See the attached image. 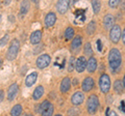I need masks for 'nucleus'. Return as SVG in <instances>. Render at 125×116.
Segmentation results:
<instances>
[{
  "label": "nucleus",
  "mask_w": 125,
  "mask_h": 116,
  "mask_svg": "<svg viewBox=\"0 0 125 116\" xmlns=\"http://www.w3.org/2000/svg\"><path fill=\"white\" fill-rule=\"evenodd\" d=\"M108 63L111 69L114 72L120 67L121 63H122V56H121V52L118 49H111V51L108 53Z\"/></svg>",
  "instance_id": "1"
},
{
  "label": "nucleus",
  "mask_w": 125,
  "mask_h": 116,
  "mask_svg": "<svg viewBox=\"0 0 125 116\" xmlns=\"http://www.w3.org/2000/svg\"><path fill=\"white\" fill-rule=\"evenodd\" d=\"M19 50H20V41H19L17 38L11 41L9 49H7V52H6V59L7 60H15L16 57H17L18 53H19Z\"/></svg>",
  "instance_id": "2"
},
{
  "label": "nucleus",
  "mask_w": 125,
  "mask_h": 116,
  "mask_svg": "<svg viewBox=\"0 0 125 116\" xmlns=\"http://www.w3.org/2000/svg\"><path fill=\"white\" fill-rule=\"evenodd\" d=\"M99 107V99L96 94H92L89 96L87 102V110L90 114H95Z\"/></svg>",
  "instance_id": "3"
},
{
  "label": "nucleus",
  "mask_w": 125,
  "mask_h": 116,
  "mask_svg": "<svg viewBox=\"0 0 125 116\" xmlns=\"http://www.w3.org/2000/svg\"><path fill=\"white\" fill-rule=\"evenodd\" d=\"M111 79H109L108 75L106 74H102L99 78V87L101 92L103 93H107L111 89Z\"/></svg>",
  "instance_id": "4"
},
{
  "label": "nucleus",
  "mask_w": 125,
  "mask_h": 116,
  "mask_svg": "<svg viewBox=\"0 0 125 116\" xmlns=\"http://www.w3.org/2000/svg\"><path fill=\"white\" fill-rule=\"evenodd\" d=\"M39 112L44 115V116H50L53 114L54 112V108H53V105L51 103L49 102L48 99H45L41 105H40V108H39Z\"/></svg>",
  "instance_id": "5"
},
{
  "label": "nucleus",
  "mask_w": 125,
  "mask_h": 116,
  "mask_svg": "<svg viewBox=\"0 0 125 116\" xmlns=\"http://www.w3.org/2000/svg\"><path fill=\"white\" fill-rule=\"evenodd\" d=\"M121 36H122V31H121V27L119 25H114L111 28V31H109V38H111L112 42L117 44Z\"/></svg>",
  "instance_id": "6"
},
{
  "label": "nucleus",
  "mask_w": 125,
  "mask_h": 116,
  "mask_svg": "<svg viewBox=\"0 0 125 116\" xmlns=\"http://www.w3.org/2000/svg\"><path fill=\"white\" fill-rule=\"evenodd\" d=\"M50 62H51V57H50L48 54H43V55L39 56L37 61H36L37 66L41 69L46 68L50 64Z\"/></svg>",
  "instance_id": "7"
},
{
  "label": "nucleus",
  "mask_w": 125,
  "mask_h": 116,
  "mask_svg": "<svg viewBox=\"0 0 125 116\" xmlns=\"http://www.w3.org/2000/svg\"><path fill=\"white\" fill-rule=\"evenodd\" d=\"M70 5V0H58L56 2V10L58 14L64 15L68 11Z\"/></svg>",
  "instance_id": "8"
},
{
  "label": "nucleus",
  "mask_w": 125,
  "mask_h": 116,
  "mask_svg": "<svg viewBox=\"0 0 125 116\" xmlns=\"http://www.w3.org/2000/svg\"><path fill=\"white\" fill-rule=\"evenodd\" d=\"M87 65H88V62L84 56H79L75 61V68L78 73H83L87 68Z\"/></svg>",
  "instance_id": "9"
},
{
  "label": "nucleus",
  "mask_w": 125,
  "mask_h": 116,
  "mask_svg": "<svg viewBox=\"0 0 125 116\" xmlns=\"http://www.w3.org/2000/svg\"><path fill=\"white\" fill-rule=\"evenodd\" d=\"M83 100H84V95L81 91H76L71 98V103L74 106L81 105V104L83 103Z\"/></svg>",
  "instance_id": "10"
},
{
  "label": "nucleus",
  "mask_w": 125,
  "mask_h": 116,
  "mask_svg": "<svg viewBox=\"0 0 125 116\" xmlns=\"http://www.w3.org/2000/svg\"><path fill=\"white\" fill-rule=\"evenodd\" d=\"M19 92V86L17 83L11 84L10 86L9 87V90H7V99L9 100H13L15 99V98L17 96Z\"/></svg>",
  "instance_id": "11"
},
{
  "label": "nucleus",
  "mask_w": 125,
  "mask_h": 116,
  "mask_svg": "<svg viewBox=\"0 0 125 116\" xmlns=\"http://www.w3.org/2000/svg\"><path fill=\"white\" fill-rule=\"evenodd\" d=\"M94 79L91 78V77H87L84 78V80L83 81V84H81V87H83V90L84 92H89L93 89L94 87Z\"/></svg>",
  "instance_id": "12"
},
{
  "label": "nucleus",
  "mask_w": 125,
  "mask_h": 116,
  "mask_svg": "<svg viewBox=\"0 0 125 116\" xmlns=\"http://www.w3.org/2000/svg\"><path fill=\"white\" fill-rule=\"evenodd\" d=\"M44 22H45L46 27H52L56 22V15L54 13H52V11H50V13H48L46 15Z\"/></svg>",
  "instance_id": "13"
},
{
  "label": "nucleus",
  "mask_w": 125,
  "mask_h": 116,
  "mask_svg": "<svg viewBox=\"0 0 125 116\" xmlns=\"http://www.w3.org/2000/svg\"><path fill=\"white\" fill-rule=\"evenodd\" d=\"M81 45H83V37H81L80 35H77L75 36L72 40V42H71V50L73 52H77L78 50L80 49Z\"/></svg>",
  "instance_id": "14"
},
{
  "label": "nucleus",
  "mask_w": 125,
  "mask_h": 116,
  "mask_svg": "<svg viewBox=\"0 0 125 116\" xmlns=\"http://www.w3.org/2000/svg\"><path fill=\"white\" fill-rule=\"evenodd\" d=\"M70 88H71V79L66 77V78L62 80L61 85H60V89L62 93H66V92H68L70 90Z\"/></svg>",
  "instance_id": "15"
},
{
  "label": "nucleus",
  "mask_w": 125,
  "mask_h": 116,
  "mask_svg": "<svg viewBox=\"0 0 125 116\" xmlns=\"http://www.w3.org/2000/svg\"><path fill=\"white\" fill-rule=\"evenodd\" d=\"M37 80H38V73L37 72L30 73L25 79V85L27 87H31L34 83L37 82Z\"/></svg>",
  "instance_id": "16"
},
{
  "label": "nucleus",
  "mask_w": 125,
  "mask_h": 116,
  "mask_svg": "<svg viewBox=\"0 0 125 116\" xmlns=\"http://www.w3.org/2000/svg\"><path fill=\"white\" fill-rule=\"evenodd\" d=\"M115 24V18L113 15L111 14H107L106 16L104 17L103 19V26H104V28L105 29H109V28H112L113 26H114Z\"/></svg>",
  "instance_id": "17"
},
{
  "label": "nucleus",
  "mask_w": 125,
  "mask_h": 116,
  "mask_svg": "<svg viewBox=\"0 0 125 116\" xmlns=\"http://www.w3.org/2000/svg\"><path fill=\"white\" fill-rule=\"evenodd\" d=\"M98 62H97V59L95 57H93L91 56L89 58V60H88V65H87V69H88V72L89 73H94L97 69V66H98Z\"/></svg>",
  "instance_id": "18"
},
{
  "label": "nucleus",
  "mask_w": 125,
  "mask_h": 116,
  "mask_svg": "<svg viewBox=\"0 0 125 116\" xmlns=\"http://www.w3.org/2000/svg\"><path fill=\"white\" fill-rule=\"evenodd\" d=\"M42 40V32L40 30H34V31L30 34L29 41L32 45H38Z\"/></svg>",
  "instance_id": "19"
},
{
  "label": "nucleus",
  "mask_w": 125,
  "mask_h": 116,
  "mask_svg": "<svg viewBox=\"0 0 125 116\" xmlns=\"http://www.w3.org/2000/svg\"><path fill=\"white\" fill-rule=\"evenodd\" d=\"M29 8H30V2L29 0H23L21 2V5H20V11H19V14H20L21 17H24L25 15L29 11Z\"/></svg>",
  "instance_id": "20"
},
{
  "label": "nucleus",
  "mask_w": 125,
  "mask_h": 116,
  "mask_svg": "<svg viewBox=\"0 0 125 116\" xmlns=\"http://www.w3.org/2000/svg\"><path fill=\"white\" fill-rule=\"evenodd\" d=\"M114 90L116 93H118V94H121L123 92V89H124V83H123V81H121V80H116L115 82H114Z\"/></svg>",
  "instance_id": "21"
},
{
  "label": "nucleus",
  "mask_w": 125,
  "mask_h": 116,
  "mask_svg": "<svg viewBox=\"0 0 125 116\" xmlns=\"http://www.w3.org/2000/svg\"><path fill=\"white\" fill-rule=\"evenodd\" d=\"M43 94H44V87L42 86V85H40V86H38L36 89L33 90V93H32V99L34 100H38L40 99Z\"/></svg>",
  "instance_id": "22"
},
{
  "label": "nucleus",
  "mask_w": 125,
  "mask_h": 116,
  "mask_svg": "<svg viewBox=\"0 0 125 116\" xmlns=\"http://www.w3.org/2000/svg\"><path fill=\"white\" fill-rule=\"evenodd\" d=\"M92 7H93V11L95 14H99L100 8H101V2L100 0H92Z\"/></svg>",
  "instance_id": "23"
},
{
  "label": "nucleus",
  "mask_w": 125,
  "mask_h": 116,
  "mask_svg": "<svg viewBox=\"0 0 125 116\" xmlns=\"http://www.w3.org/2000/svg\"><path fill=\"white\" fill-rule=\"evenodd\" d=\"M22 111H23L22 106L18 104V105H16V106L13 107V109H11V111H10V114L14 115V116H18V115H21Z\"/></svg>",
  "instance_id": "24"
},
{
  "label": "nucleus",
  "mask_w": 125,
  "mask_h": 116,
  "mask_svg": "<svg viewBox=\"0 0 125 116\" xmlns=\"http://www.w3.org/2000/svg\"><path fill=\"white\" fill-rule=\"evenodd\" d=\"M74 28H72V27H68L67 29L65 30V37L66 40H73V36H74Z\"/></svg>",
  "instance_id": "25"
},
{
  "label": "nucleus",
  "mask_w": 125,
  "mask_h": 116,
  "mask_svg": "<svg viewBox=\"0 0 125 116\" xmlns=\"http://www.w3.org/2000/svg\"><path fill=\"white\" fill-rule=\"evenodd\" d=\"M96 31V22L95 21H91L88 24V27H87V32L92 35V34Z\"/></svg>",
  "instance_id": "26"
},
{
  "label": "nucleus",
  "mask_w": 125,
  "mask_h": 116,
  "mask_svg": "<svg viewBox=\"0 0 125 116\" xmlns=\"http://www.w3.org/2000/svg\"><path fill=\"white\" fill-rule=\"evenodd\" d=\"M83 52H84V54H85L87 56L91 57V56L93 55L92 46H91V44H90V42H87V44L84 45V47H83Z\"/></svg>",
  "instance_id": "27"
},
{
  "label": "nucleus",
  "mask_w": 125,
  "mask_h": 116,
  "mask_svg": "<svg viewBox=\"0 0 125 116\" xmlns=\"http://www.w3.org/2000/svg\"><path fill=\"white\" fill-rule=\"evenodd\" d=\"M121 0H109L108 1V5L111 8H116V7H118V5L120 4Z\"/></svg>",
  "instance_id": "28"
},
{
  "label": "nucleus",
  "mask_w": 125,
  "mask_h": 116,
  "mask_svg": "<svg viewBox=\"0 0 125 116\" xmlns=\"http://www.w3.org/2000/svg\"><path fill=\"white\" fill-rule=\"evenodd\" d=\"M9 40H10V35H9V34H5V35L1 38V41H0V46H1V48H3L7 44Z\"/></svg>",
  "instance_id": "29"
},
{
  "label": "nucleus",
  "mask_w": 125,
  "mask_h": 116,
  "mask_svg": "<svg viewBox=\"0 0 125 116\" xmlns=\"http://www.w3.org/2000/svg\"><path fill=\"white\" fill-rule=\"evenodd\" d=\"M74 67H75V61H74V58L71 57L70 58V60H69V67H68V71L69 72H72Z\"/></svg>",
  "instance_id": "30"
},
{
  "label": "nucleus",
  "mask_w": 125,
  "mask_h": 116,
  "mask_svg": "<svg viewBox=\"0 0 125 116\" xmlns=\"http://www.w3.org/2000/svg\"><path fill=\"white\" fill-rule=\"evenodd\" d=\"M3 99H4V92L1 89L0 90V102H3Z\"/></svg>",
  "instance_id": "31"
},
{
  "label": "nucleus",
  "mask_w": 125,
  "mask_h": 116,
  "mask_svg": "<svg viewBox=\"0 0 125 116\" xmlns=\"http://www.w3.org/2000/svg\"><path fill=\"white\" fill-rule=\"evenodd\" d=\"M106 115H116V112L111 111V110H109V108H107V110H106Z\"/></svg>",
  "instance_id": "32"
},
{
  "label": "nucleus",
  "mask_w": 125,
  "mask_h": 116,
  "mask_svg": "<svg viewBox=\"0 0 125 116\" xmlns=\"http://www.w3.org/2000/svg\"><path fill=\"white\" fill-rule=\"evenodd\" d=\"M124 104H125V102H122L121 103V105H120V110H122L123 112H125V105Z\"/></svg>",
  "instance_id": "33"
},
{
  "label": "nucleus",
  "mask_w": 125,
  "mask_h": 116,
  "mask_svg": "<svg viewBox=\"0 0 125 116\" xmlns=\"http://www.w3.org/2000/svg\"><path fill=\"white\" fill-rule=\"evenodd\" d=\"M122 41H123V44L125 45V28L122 30Z\"/></svg>",
  "instance_id": "34"
},
{
  "label": "nucleus",
  "mask_w": 125,
  "mask_h": 116,
  "mask_svg": "<svg viewBox=\"0 0 125 116\" xmlns=\"http://www.w3.org/2000/svg\"><path fill=\"white\" fill-rule=\"evenodd\" d=\"M97 45H98V51H101L102 47H101V41H100V40L97 41Z\"/></svg>",
  "instance_id": "35"
},
{
  "label": "nucleus",
  "mask_w": 125,
  "mask_h": 116,
  "mask_svg": "<svg viewBox=\"0 0 125 116\" xmlns=\"http://www.w3.org/2000/svg\"><path fill=\"white\" fill-rule=\"evenodd\" d=\"M10 1L11 0H4V1H3V5H9L10 3Z\"/></svg>",
  "instance_id": "36"
},
{
  "label": "nucleus",
  "mask_w": 125,
  "mask_h": 116,
  "mask_svg": "<svg viewBox=\"0 0 125 116\" xmlns=\"http://www.w3.org/2000/svg\"><path fill=\"white\" fill-rule=\"evenodd\" d=\"M9 20H10V22H13V23H14V22H15V18H14V17H11V16H9Z\"/></svg>",
  "instance_id": "37"
},
{
  "label": "nucleus",
  "mask_w": 125,
  "mask_h": 116,
  "mask_svg": "<svg viewBox=\"0 0 125 116\" xmlns=\"http://www.w3.org/2000/svg\"><path fill=\"white\" fill-rule=\"evenodd\" d=\"M31 1H32L33 3H36V4H38V3H39V1H40V0H31Z\"/></svg>",
  "instance_id": "38"
},
{
  "label": "nucleus",
  "mask_w": 125,
  "mask_h": 116,
  "mask_svg": "<svg viewBox=\"0 0 125 116\" xmlns=\"http://www.w3.org/2000/svg\"><path fill=\"white\" fill-rule=\"evenodd\" d=\"M123 83H124V86H125V76H124V79H123Z\"/></svg>",
  "instance_id": "39"
},
{
  "label": "nucleus",
  "mask_w": 125,
  "mask_h": 116,
  "mask_svg": "<svg viewBox=\"0 0 125 116\" xmlns=\"http://www.w3.org/2000/svg\"><path fill=\"white\" fill-rule=\"evenodd\" d=\"M18 1H19V0H18Z\"/></svg>",
  "instance_id": "40"
}]
</instances>
